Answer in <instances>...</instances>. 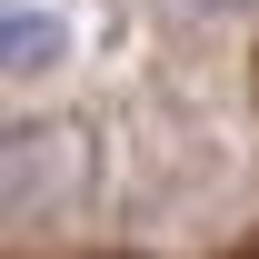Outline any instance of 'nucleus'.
<instances>
[{
    "label": "nucleus",
    "mask_w": 259,
    "mask_h": 259,
    "mask_svg": "<svg viewBox=\"0 0 259 259\" xmlns=\"http://www.w3.org/2000/svg\"><path fill=\"white\" fill-rule=\"evenodd\" d=\"M60 60V20L50 10H0V70H40Z\"/></svg>",
    "instance_id": "1"
},
{
    "label": "nucleus",
    "mask_w": 259,
    "mask_h": 259,
    "mask_svg": "<svg viewBox=\"0 0 259 259\" xmlns=\"http://www.w3.org/2000/svg\"><path fill=\"white\" fill-rule=\"evenodd\" d=\"M180 10H239V0H180Z\"/></svg>",
    "instance_id": "2"
}]
</instances>
